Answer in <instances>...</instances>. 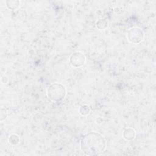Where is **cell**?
<instances>
[{
  "mask_svg": "<svg viewBox=\"0 0 156 156\" xmlns=\"http://www.w3.org/2000/svg\"><path fill=\"white\" fill-rule=\"evenodd\" d=\"M107 143L104 136L99 132H90L83 136L80 147L87 155L94 156L102 154L106 149Z\"/></svg>",
  "mask_w": 156,
  "mask_h": 156,
  "instance_id": "obj_1",
  "label": "cell"
},
{
  "mask_svg": "<svg viewBox=\"0 0 156 156\" xmlns=\"http://www.w3.org/2000/svg\"><path fill=\"white\" fill-rule=\"evenodd\" d=\"M47 96L48 98L54 102L62 101L66 95L65 87L60 83H54L51 84L47 89Z\"/></svg>",
  "mask_w": 156,
  "mask_h": 156,
  "instance_id": "obj_2",
  "label": "cell"
},
{
  "mask_svg": "<svg viewBox=\"0 0 156 156\" xmlns=\"http://www.w3.org/2000/svg\"><path fill=\"white\" fill-rule=\"evenodd\" d=\"M144 37V32L139 27H132L127 33V40L132 43L138 44L143 40Z\"/></svg>",
  "mask_w": 156,
  "mask_h": 156,
  "instance_id": "obj_3",
  "label": "cell"
},
{
  "mask_svg": "<svg viewBox=\"0 0 156 156\" xmlns=\"http://www.w3.org/2000/svg\"><path fill=\"white\" fill-rule=\"evenodd\" d=\"M70 65L74 68H79L83 66L86 61V57L85 55L80 52L76 51L72 53L69 58Z\"/></svg>",
  "mask_w": 156,
  "mask_h": 156,
  "instance_id": "obj_4",
  "label": "cell"
},
{
  "mask_svg": "<svg viewBox=\"0 0 156 156\" xmlns=\"http://www.w3.org/2000/svg\"><path fill=\"white\" fill-rule=\"evenodd\" d=\"M136 136V132L135 130L132 127L126 128L122 132L123 138L127 141L133 140Z\"/></svg>",
  "mask_w": 156,
  "mask_h": 156,
  "instance_id": "obj_5",
  "label": "cell"
},
{
  "mask_svg": "<svg viewBox=\"0 0 156 156\" xmlns=\"http://www.w3.org/2000/svg\"><path fill=\"white\" fill-rule=\"evenodd\" d=\"M20 2L17 0H7L5 1L6 7L10 10H15L20 7Z\"/></svg>",
  "mask_w": 156,
  "mask_h": 156,
  "instance_id": "obj_6",
  "label": "cell"
},
{
  "mask_svg": "<svg viewBox=\"0 0 156 156\" xmlns=\"http://www.w3.org/2000/svg\"><path fill=\"white\" fill-rule=\"evenodd\" d=\"M96 26L99 30H105L108 27V21L104 18L99 19L96 23Z\"/></svg>",
  "mask_w": 156,
  "mask_h": 156,
  "instance_id": "obj_7",
  "label": "cell"
},
{
  "mask_svg": "<svg viewBox=\"0 0 156 156\" xmlns=\"http://www.w3.org/2000/svg\"><path fill=\"white\" fill-rule=\"evenodd\" d=\"M8 141L12 145H13V146L17 145L19 144L20 141V136L16 133L11 134L8 138Z\"/></svg>",
  "mask_w": 156,
  "mask_h": 156,
  "instance_id": "obj_8",
  "label": "cell"
},
{
  "mask_svg": "<svg viewBox=\"0 0 156 156\" xmlns=\"http://www.w3.org/2000/svg\"><path fill=\"white\" fill-rule=\"evenodd\" d=\"M91 108L88 105H82L79 108V112L82 116H87L90 113Z\"/></svg>",
  "mask_w": 156,
  "mask_h": 156,
  "instance_id": "obj_9",
  "label": "cell"
},
{
  "mask_svg": "<svg viewBox=\"0 0 156 156\" xmlns=\"http://www.w3.org/2000/svg\"><path fill=\"white\" fill-rule=\"evenodd\" d=\"M7 115H8L7 110L4 107H1V112H0V121H1V122H2L4 120H5L7 118Z\"/></svg>",
  "mask_w": 156,
  "mask_h": 156,
  "instance_id": "obj_10",
  "label": "cell"
}]
</instances>
